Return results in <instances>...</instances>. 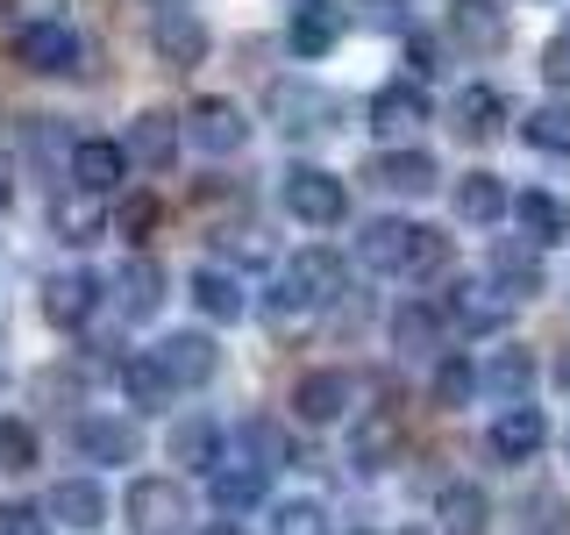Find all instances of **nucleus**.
<instances>
[{
	"label": "nucleus",
	"instance_id": "obj_47",
	"mask_svg": "<svg viewBox=\"0 0 570 535\" xmlns=\"http://www.w3.org/2000/svg\"><path fill=\"white\" fill-rule=\"evenodd\" d=\"M549 379H557V392H563V400H570V343L557 350V364H549Z\"/></svg>",
	"mask_w": 570,
	"mask_h": 535
},
{
	"label": "nucleus",
	"instance_id": "obj_51",
	"mask_svg": "<svg viewBox=\"0 0 570 535\" xmlns=\"http://www.w3.org/2000/svg\"><path fill=\"white\" fill-rule=\"evenodd\" d=\"M563 457H570V428H563Z\"/></svg>",
	"mask_w": 570,
	"mask_h": 535
},
{
	"label": "nucleus",
	"instance_id": "obj_16",
	"mask_svg": "<svg viewBox=\"0 0 570 535\" xmlns=\"http://www.w3.org/2000/svg\"><path fill=\"white\" fill-rule=\"evenodd\" d=\"M507 121H513V100L499 94V86H456V100H450V129H456V143L485 150V143L507 136Z\"/></svg>",
	"mask_w": 570,
	"mask_h": 535
},
{
	"label": "nucleus",
	"instance_id": "obj_48",
	"mask_svg": "<svg viewBox=\"0 0 570 535\" xmlns=\"http://www.w3.org/2000/svg\"><path fill=\"white\" fill-rule=\"evenodd\" d=\"M200 535H243V528H236V522H214V528H200Z\"/></svg>",
	"mask_w": 570,
	"mask_h": 535
},
{
	"label": "nucleus",
	"instance_id": "obj_4",
	"mask_svg": "<svg viewBox=\"0 0 570 535\" xmlns=\"http://www.w3.org/2000/svg\"><path fill=\"white\" fill-rule=\"evenodd\" d=\"M278 201H285V214H293L299 228H343L350 222V186L335 172H321V165H285L278 172Z\"/></svg>",
	"mask_w": 570,
	"mask_h": 535
},
{
	"label": "nucleus",
	"instance_id": "obj_33",
	"mask_svg": "<svg viewBox=\"0 0 570 535\" xmlns=\"http://www.w3.org/2000/svg\"><path fill=\"white\" fill-rule=\"evenodd\" d=\"M456 222H478V228H492V222H507V207H513V186L499 172H456Z\"/></svg>",
	"mask_w": 570,
	"mask_h": 535
},
{
	"label": "nucleus",
	"instance_id": "obj_29",
	"mask_svg": "<svg viewBox=\"0 0 570 535\" xmlns=\"http://www.w3.org/2000/svg\"><path fill=\"white\" fill-rule=\"evenodd\" d=\"M534 379H542V364H534V350H528V343H507V350H492V364L478 371V386H485L499 407H528Z\"/></svg>",
	"mask_w": 570,
	"mask_h": 535
},
{
	"label": "nucleus",
	"instance_id": "obj_3",
	"mask_svg": "<svg viewBox=\"0 0 570 535\" xmlns=\"http://www.w3.org/2000/svg\"><path fill=\"white\" fill-rule=\"evenodd\" d=\"M264 121L285 143H321L328 129H343V94L321 79H272L264 86Z\"/></svg>",
	"mask_w": 570,
	"mask_h": 535
},
{
	"label": "nucleus",
	"instance_id": "obj_50",
	"mask_svg": "<svg viewBox=\"0 0 570 535\" xmlns=\"http://www.w3.org/2000/svg\"><path fill=\"white\" fill-rule=\"evenodd\" d=\"M8 193H14V186H8V165H0V207H8Z\"/></svg>",
	"mask_w": 570,
	"mask_h": 535
},
{
	"label": "nucleus",
	"instance_id": "obj_35",
	"mask_svg": "<svg viewBox=\"0 0 570 535\" xmlns=\"http://www.w3.org/2000/svg\"><path fill=\"white\" fill-rule=\"evenodd\" d=\"M157 222H165V201H157L150 186H136V193H115V207H107V236H121L129 250H142L157 236Z\"/></svg>",
	"mask_w": 570,
	"mask_h": 535
},
{
	"label": "nucleus",
	"instance_id": "obj_7",
	"mask_svg": "<svg viewBox=\"0 0 570 535\" xmlns=\"http://www.w3.org/2000/svg\"><path fill=\"white\" fill-rule=\"evenodd\" d=\"M65 186L86 193V201H115V193H129V150H121L115 136H71Z\"/></svg>",
	"mask_w": 570,
	"mask_h": 535
},
{
	"label": "nucleus",
	"instance_id": "obj_6",
	"mask_svg": "<svg viewBox=\"0 0 570 535\" xmlns=\"http://www.w3.org/2000/svg\"><path fill=\"white\" fill-rule=\"evenodd\" d=\"M100 300H107V279L86 272V264H65V272H50L36 285V314H43L58 335H79L86 321L100 314Z\"/></svg>",
	"mask_w": 570,
	"mask_h": 535
},
{
	"label": "nucleus",
	"instance_id": "obj_27",
	"mask_svg": "<svg viewBox=\"0 0 570 535\" xmlns=\"http://www.w3.org/2000/svg\"><path fill=\"white\" fill-rule=\"evenodd\" d=\"M43 514H50V528H79V535H94L107 522V493H100V478H58L43 499Z\"/></svg>",
	"mask_w": 570,
	"mask_h": 535
},
{
	"label": "nucleus",
	"instance_id": "obj_38",
	"mask_svg": "<svg viewBox=\"0 0 570 535\" xmlns=\"http://www.w3.org/2000/svg\"><path fill=\"white\" fill-rule=\"evenodd\" d=\"M207 499H214L222 514L264 507V471H257V464H214V471H207Z\"/></svg>",
	"mask_w": 570,
	"mask_h": 535
},
{
	"label": "nucleus",
	"instance_id": "obj_23",
	"mask_svg": "<svg viewBox=\"0 0 570 535\" xmlns=\"http://www.w3.org/2000/svg\"><path fill=\"white\" fill-rule=\"evenodd\" d=\"M178 115L171 107H142V115L129 121V136H121V150H129V165H142V172H171L178 165Z\"/></svg>",
	"mask_w": 570,
	"mask_h": 535
},
{
	"label": "nucleus",
	"instance_id": "obj_45",
	"mask_svg": "<svg viewBox=\"0 0 570 535\" xmlns=\"http://www.w3.org/2000/svg\"><path fill=\"white\" fill-rule=\"evenodd\" d=\"M272 535H321V507H314V499H278V507H272Z\"/></svg>",
	"mask_w": 570,
	"mask_h": 535
},
{
	"label": "nucleus",
	"instance_id": "obj_24",
	"mask_svg": "<svg viewBox=\"0 0 570 535\" xmlns=\"http://www.w3.org/2000/svg\"><path fill=\"white\" fill-rule=\"evenodd\" d=\"M343 29H350V14L335 8V0H299L293 22H285V50L314 65V58H328V50L343 43Z\"/></svg>",
	"mask_w": 570,
	"mask_h": 535
},
{
	"label": "nucleus",
	"instance_id": "obj_37",
	"mask_svg": "<svg viewBox=\"0 0 570 535\" xmlns=\"http://www.w3.org/2000/svg\"><path fill=\"white\" fill-rule=\"evenodd\" d=\"M521 143L528 150H542V157H570V100H534L528 115H521Z\"/></svg>",
	"mask_w": 570,
	"mask_h": 535
},
{
	"label": "nucleus",
	"instance_id": "obj_26",
	"mask_svg": "<svg viewBox=\"0 0 570 535\" xmlns=\"http://www.w3.org/2000/svg\"><path fill=\"white\" fill-rule=\"evenodd\" d=\"M485 279L513 300V308H521V300L542 293V250H534V243H513V236H499V243H492V257H485Z\"/></svg>",
	"mask_w": 570,
	"mask_h": 535
},
{
	"label": "nucleus",
	"instance_id": "obj_28",
	"mask_svg": "<svg viewBox=\"0 0 570 535\" xmlns=\"http://www.w3.org/2000/svg\"><path fill=\"white\" fill-rule=\"evenodd\" d=\"M236 442H243V464H257L264 478H272V471H293V464H299L293 428L272 421V415H249V421H236Z\"/></svg>",
	"mask_w": 570,
	"mask_h": 535
},
{
	"label": "nucleus",
	"instance_id": "obj_54",
	"mask_svg": "<svg viewBox=\"0 0 570 535\" xmlns=\"http://www.w3.org/2000/svg\"><path fill=\"white\" fill-rule=\"evenodd\" d=\"M414 535H435V528H414Z\"/></svg>",
	"mask_w": 570,
	"mask_h": 535
},
{
	"label": "nucleus",
	"instance_id": "obj_14",
	"mask_svg": "<svg viewBox=\"0 0 570 535\" xmlns=\"http://www.w3.org/2000/svg\"><path fill=\"white\" fill-rule=\"evenodd\" d=\"M150 357H157V371L171 379V392H193V386H207L214 371H222V343H214L207 329H171Z\"/></svg>",
	"mask_w": 570,
	"mask_h": 535
},
{
	"label": "nucleus",
	"instance_id": "obj_18",
	"mask_svg": "<svg viewBox=\"0 0 570 535\" xmlns=\"http://www.w3.org/2000/svg\"><path fill=\"white\" fill-rule=\"evenodd\" d=\"M150 50H157V65L193 71V65H207L214 36H207V22L193 8H165V14H150Z\"/></svg>",
	"mask_w": 570,
	"mask_h": 535
},
{
	"label": "nucleus",
	"instance_id": "obj_41",
	"mask_svg": "<svg viewBox=\"0 0 570 535\" xmlns=\"http://www.w3.org/2000/svg\"><path fill=\"white\" fill-rule=\"evenodd\" d=\"M214 243H222L228 272H236V264H272V236H264L257 222H228V228H214Z\"/></svg>",
	"mask_w": 570,
	"mask_h": 535
},
{
	"label": "nucleus",
	"instance_id": "obj_9",
	"mask_svg": "<svg viewBox=\"0 0 570 535\" xmlns=\"http://www.w3.org/2000/svg\"><path fill=\"white\" fill-rule=\"evenodd\" d=\"M178 136H186L193 150H207V157H236L249 143V115L228 94H200L186 107V121H178Z\"/></svg>",
	"mask_w": 570,
	"mask_h": 535
},
{
	"label": "nucleus",
	"instance_id": "obj_12",
	"mask_svg": "<svg viewBox=\"0 0 570 535\" xmlns=\"http://www.w3.org/2000/svg\"><path fill=\"white\" fill-rule=\"evenodd\" d=\"M356 371L343 364H321V371H299V386H293V415L307 421V428H328V421H350L356 415Z\"/></svg>",
	"mask_w": 570,
	"mask_h": 535
},
{
	"label": "nucleus",
	"instance_id": "obj_44",
	"mask_svg": "<svg viewBox=\"0 0 570 535\" xmlns=\"http://www.w3.org/2000/svg\"><path fill=\"white\" fill-rule=\"evenodd\" d=\"M534 71H542V86H549L557 100H570V29H557V36L542 43V65H534Z\"/></svg>",
	"mask_w": 570,
	"mask_h": 535
},
{
	"label": "nucleus",
	"instance_id": "obj_19",
	"mask_svg": "<svg viewBox=\"0 0 570 535\" xmlns=\"http://www.w3.org/2000/svg\"><path fill=\"white\" fill-rule=\"evenodd\" d=\"M71 450L86 464H136L142 457V428L129 415H79L71 421Z\"/></svg>",
	"mask_w": 570,
	"mask_h": 535
},
{
	"label": "nucleus",
	"instance_id": "obj_11",
	"mask_svg": "<svg viewBox=\"0 0 570 535\" xmlns=\"http://www.w3.org/2000/svg\"><path fill=\"white\" fill-rule=\"evenodd\" d=\"M371 136L385 143V150H400V143H414L421 129H428V86H414V79H385L379 94H371Z\"/></svg>",
	"mask_w": 570,
	"mask_h": 535
},
{
	"label": "nucleus",
	"instance_id": "obj_32",
	"mask_svg": "<svg viewBox=\"0 0 570 535\" xmlns=\"http://www.w3.org/2000/svg\"><path fill=\"white\" fill-rule=\"evenodd\" d=\"M492 528V499L485 486H471V478H450V486L435 493V535H485Z\"/></svg>",
	"mask_w": 570,
	"mask_h": 535
},
{
	"label": "nucleus",
	"instance_id": "obj_36",
	"mask_svg": "<svg viewBox=\"0 0 570 535\" xmlns=\"http://www.w3.org/2000/svg\"><path fill=\"white\" fill-rule=\"evenodd\" d=\"M115 379H121V392H129V407H142V415H165V407H171V379L157 371V357H150V350L121 357Z\"/></svg>",
	"mask_w": 570,
	"mask_h": 535
},
{
	"label": "nucleus",
	"instance_id": "obj_15",
	"mask_svg": "<svg viewBox=\"0 0 570 535\" xmlns=\"http://www.w3.org/2000/svg\"><path fill=\"white\" fill-rule=\"evenodd\" d=\"M442 29H450L456 50H478V58H499V50L513 43V14L499 8V0H450Z\"/></svg>",
	"mask_w": 570,
	"mask_h": 535
},
{
	"label": "nucleus",
	"instance_id": "obj_30",
	"mask_svg": "<svg viewBox=\"0 0 570 535\" xmlns=\"http://www.w3.org/2000/svg\"><path fill=\"white\" fill-rule=\"evenodd\" d=\"M513 222H521V243L534 250H549V243H570V201H557V193H542V186H528V193H513Z\"/></svg>",
	"mask_w": 570,
	"mask_h": 535
},
{
	"label": "nucleus",
	"instance_id": "obj_5",
	"mask_svg": "<svg viewBox=\"0 0 570 535\" xmlns=\"http://www.w3.org/2000/svg\"><path fill=\"white\" fill-rule=\"evenodd\" d=\"M14 65L36 71V79H79V71L94 65V50H86L79 29H65L58 14H50V22H22V29H14Z\"/></svg>",
	"mask_w": 570,
	"mask_h": 535
},
{
	"label": "nucleus",
	"instance_id": "obj_39",
	"mask_svg": "<svg viewBox=\"0 0 570 535\" xmlns=\"http://www.w3.org/2000/svg\"><path fill=\"white\" fill-rule=\"evenodd\" d=\"M513 528L521 535H570V499L557 486H534L513 499Z\"/></svg>",
	"mask_w": 570,
	"mask_h": 535
},
{
	"label": "nucleus",
	"instance_id": "obj_10",
	"mask_svg": "<svg viewBox=\"0 0 570 535\" xmlns=\"http://www.w3.org/2000/svg\"><path fill=\"white\" fill-rule=\"evenodd\" d=\"M364 178L392 201H428V193H442V165L421 150V143H400V150H371Z\"/></svg>",
	"mask_w": 570,
	"mask_h": 535
},
{
	"label": "nucleus",
	"instance_id": "obj_13",
	"mask_svg": "<svg viewBox=\"0 0 570 535\" xmlns=\"http://www.w3.org/2000/svg\"><path fill=\"white\" fill-rule=\"evenodd\" d=\"M435 308H442V321H456V329H471V335H492V329L513 321V300L499 293L492 279H478V272H456L450 293H442Z\"/></svg>",
	"mask_w": 570,
	"mask_h": 535
},
{
	"label": "nucleus",
	"instance_id": "obj_42",
	"mask_svg": "<svg viewBox=\"0 0 570 535\" xmlns=\"http://www.w3.org/2000/svg\"><path fill=\"white\" fill-rule=\"evenodd\" d=\"M43 442H36V421L22 415H0V471H36Z\"/></svg>",
	"mask_w": 570,
	"mask_h": 535
},
{
	"label": "nucleus",
	"instance_id": "obj_21",
	"mask_svg": "<svg viewBox=\"0 0 570 535\" xmlns=\"http://www.w3.org/2000/svg\"><path fill=\"white\" fill-rule=\"evenodd\" d=\"M186 300L200 308V321H214V329H236V321L249 314V293H243V279L228 272V264H193Z\"/></svg>",
	"mask_w": 570,
	"mask_h": 535
},
{
	"label": "nucleus",
	"instance_id": "obj_52",
	"mask_svg": "<svg viewBox=\"0 0 570 535\" xmlns=\"http://www.w3.org/2000/svg\"><path fill=\"white\" fill-rule=\"evenodd\" d=\"M343 535H371V528H343Z\"/></svg>",
	"mask_w": 570,
	"mask_h": 535
},
{
	"label": "nucleus",
	"instance_id": "obj_20",
	"mask_svg": "<svg viewBox=\"0 0 570 535\" xmlns=\"http://www.w3.org/2000/svg\"><path fill=\"white\" fill-rule=\"evenodd\" d=\"M385 335H392V350H400V357H442V350H450V321H442V308H435V300H421V293H406L400 308H392Z\"/></svg>",
	"mask_w": 570,
	"mask_h": 535
},
{
	"label": "nucleus",
	"instance_id": "obj_43",
	"mask_svg": "<svg viewBox=\"0 0 570 535\" xmlns=\"http://www.w3.org/2000/svg\"><path fill=\"white\" fill-rule=\"evenodd\" d=\"M0 535H58L43 499H0Z\"/></svg>",
	"mask_w": 570,
	"mask_h": 535
},
{
	"label": "nucleus",
	"instance_id": "obj_31",
	"mask_svg": "<svg viewBox=\"0 0 570 535\" xmlns=\"http://www.w3.org/2000/svg\"><path fill=\"white\" fill-rule=\"evenodd\" d=\"M50 236L71 243V250L100 243V236H107V201H86V193L58 186V193H50Z\"/></svg>",
	"mask_w": 570,
	"mask_h": 535
},
{
	"label": "nucleus",
	"instance_id": "obj_2",
	"mask_svg": "<svg viewBox=\"0 0 570 535\" xmlns=\"http://www.w3.org/2000/svg\"><path fill=\"white\" fill-rule=\"evenodd\" d=\"M343 293H350L343 257H335L328 243H307V250H293V257L278 264L272 293H264V321L285 329V321H299V314H314V308H343Z\"/></svg>",
	"mask_w": 570,
	"mask_h": 535
},
{
	"label": "nucleus",
	"instance_id": "obj_53",
	"mask_svg": "<svg viewBox=\"0 0 570 535\" xmlns=\"http://www.w3.org/2000/svg\"><path fill=\"white\" fill-rule=\"evenodd\" d=\"M0 386H8V364H0Z\"/></svg>",
	"mask_w": 570,
	"mask_h": 535
},
{
	"label": "nucleus",
	"instance_id": "obj_1",
	"mask_svg": "<svg viewBox=\"0 0 570 535\" xmlns=\"http://www.w3.org/2000/svg\"><path fill=\"white\" fill-rule=\"evenodd\" d=\"M356 264L379 279H435L450 264V236L442 228H421L406 214H371L356 228Z\"/></svg>",
	"mask_w": 570,
	"mask_h": 535
},
{
	"label": "nucleus",
	"instance_id": "obj_40",
	"mask_svg": "<svg viewBox=\"0 0 570 535\" xmlns=\"http://www.w3.org/2000/svg\"><path fill=\"white\" fill-rule=\"evenodd\" d=\"M471 392H478V364H471V357H456V350H442L435 357V379H428V400L456 415V407H471Z\"/></svg>",
	"mask_w": 570,
	"mask_h": 535
},
{
	"label": "nucleus",
	"instance_id": "obj_34",
	"mask_svg": "<svg viewBox=\"0 0 570 535\" xmlns=\"http://www.w3.org/2000/svg\"><path fill=\"white\" fill-rule=\"evenodd\" d=\"M400 442H406L400 407H379V415H364V421H356V436H350L356 471H385V464H400Z\"/></svg>",
	"mask_w": 570,
	"mask_h": 535
},
{
	"label": "nucleus",
	"instance_id": "obj_22",
	"mask_svg": "<svg viewBox=\"0 0 570 535\" xmlns=\"http://www.w3.org/2000/svg\"><path fill=\"white\" fill-rule=\"evenodd\" d=\"M228 436H222V421L214 415H178L171 421V436H165V457L178 464V471H193V478H207L214 464H228Z\"/></svg>",
	"mask_w": 570,
	"mask_h": 535
},
{
	"label": "nucleus",
	"instance_id": "obj_25",
	"mask_svg": "<svg viewBox=\"0 0 570 535\" xmlns=\"http://www.w3.org/2000/svg\"><path fill=\"white\" fill-rule=\"evenodd\" d=\"M542 442H549L542 407H499V421L485 428V450H492L499 464H528V457H542Z\"/></svg>",
	"mask_w": 570,
	"mask_h": 535
},
{
	"label": "nucleus",
	"instance_id": "obj_8",
	"mask_svg": "<svg viewBox=\"0 0 570 535\" xmlns=\"http://www.w3.org/2000/svg\"><path fill=\"white\" fill-rule=\"evenodd\" d=\"M121 514H129L136 535H186V522H193V493L178 486V478H129V493H121Z\"/></svg>",
	"mask_w": 570,
	"mask_h": 535
},
{
	"label": "nucleus",
	"instance_id": "obj_46",
	"mask_svg": "<svg viewBox=\"0 0 570 535\" xmlns=\"http://www.w3.org/2000/svg\"><path fill=\"white\" fill-rule=\"evenodd\" d=\"M406 65H414V86L435 79V71H442V43H435V36H406Z\"/></svg>",
	"mask_w": 570,
	"mask_h": 535
},
{
	"label": "nucleus",
	"instance_id": "obj_17",
	"mask_svg": "<svg viewBox=\"0 0 570 535\" xmlns=\"http://www.w3.org/2000/svg\"><path fill=\"white\" fill-rule=\"evenodd\" d=\"M165 300H171V272L150 257V250H129V264L115 272V308H121V321H157Z\"/></svg>",
	"mask_w": 570,
	"mask_h": 535
},
{
	"label": "nucleus",
	"instance_id": "obj_49",
	"mask_svg": "<svg viewBox=\"0 0 570 535\" xmlns=\"http://www.w3.org/2000/svg\"><path fill=\"white\" fill-rule=\"evenodd\" d=\"M150 8H157V14H165V8H193V0H150Z\"/></svg>",
	"mask_w": 570,
	"mask_h": 535
}]
</instances>
